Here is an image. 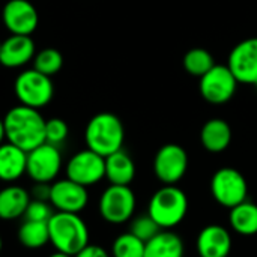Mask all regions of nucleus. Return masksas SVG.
I'll return each mask as SVG.
<instances>
[{
    "mask_svg": "<svg viewBox=\"0 0 257 257\" xmlns=\"http://www.w3.org/2000/svg\"><path fill=\"white\" fill-rule=\"evenodd\" d=\"M45 122L39 110L20 104L12 107L3 117L5 137L24 152H30L45 143Z\"/></svg>",
    "mask_w": 257,
    "mask_h": 257,
    "instance_id": "1",
    "label": "nucleus"
},
{
    "mask_svg": "<svg viewBox=\"0 0 257 257\" xmlns=\"http://www.w3.org/2000/svg\"><path fill=\"white\" fill-rule=\"evenodd\" d=\"M50 244L56 251L75 256L89 245V227L80 214L54 212L48 221Z\"/></svg>",
    "mask_w": 257,
    "mask_h": 257,
    "instance_id": "2",
    "label": "nucleus"
},
{
    "mask_svg": "<svg viewBox=\"0 0 257 257\" xmlns=\"http://www.w3.org/2000/svg\"><path fill=\"white\" fill-rule=\"evenodd\" d=\"M125 140V128L122 120L113 113H98L86 125L84 142L87 149L108 157L122 149Z\"/></svg>",
    "mask_w": 257,
    "mask_h": 257,
    "instance_id": "3",
    "label": "nucleus"
},
{
    "mask_svg": "<svg viewBox=\"0 0 257 257\" xmlns=\"http://www.w3.org/2000/svg\"><path fill=\"white\" fill-rule=\"evenodd\" d=\"M188 212V197L176 185H164L154 193L148 205V214L163 229L179 226Z\"/></svg>",
    "mask_w": 257,
    "mask_h": 257,
    "instance_id": "4",
    "label": "nucleus"
},
{
    "mask_svg": "<svg viewBox=\"0 0 257 257\" xmlns=\"http://www.w3.org/2000/svg\"><path fill=\"white\" fill-rule=\"evenodd\" d=\"M14 92L20 104L39 110L50 104L54 95V87L51 77L36 69H26L15 78Z\"/></svg>",
    "mask_w": 257,
    "mask_h": 257,
    "instance_id": "5",
    "label": "nucleus"
},
{
    "mask_svg": "<svg viewBox=\"0 0 257 257\" xmlns=\"http://www.w3.org/2000/svg\"><path fill=\"white\" fill-rule=\"evenodd\" d=\"M136 205V194L130 185L110 184L99 197L98 211L104 221L110 224H123L133 218Z\"/></svg>",
    "mask_w": 257,
    "mask_h": 257,
    "instance_id": "6",
    "label": "nucleus"
},
{
    "mask_svg": "<svg viewBox=\"0 0 257 257\" xmlns=\"http://www.w3.org/2000/svg\"><path fill=\"white\" fill-rule=\"evenodd\" d=\"M211 194L218 205L232 209L233 206L247 200V179L239 170L233 167H221L212 175Z\"/></svg>",
    "mask_w": 257,
    "mask_h": 257,
    "instance_id": "7",
    "label": "nucleus"
},
{
    "mask_svg": "<svg viewBox=\"0 0 257 257\" xmlns=\"http://www.w3.org/2000/svg\"><path fill=\"white\" fill-rule=\"evenodd\" d=\"M62 170V154L59 146L42 143L27 152L26 175L39 184H53Z\"/></svg>",
    "mask_w": 257,
    "mask_h": 257,
    "instance_id": "8",
    "label": "nucleus"
},
{
    "mask_svg": "<svg viewBox=\"0 0 257 257\" xmlns=\"http://www.w3.org/2000/svg\"><path fill=\"white\" fill-rule=\"evenodd\" d=\"M238 84V80L227 65H214L203 77H200L199 90L205 101L221 105L235 96Z\"/></svg>",
    "mask_w": 257,
    "mask_h": 257,
    "instance_id": "9",
    "label": "nucleus"
},
{
    "mask_svg": "<svg viewBox=\"0 0 257 257\" xmlns=\"http://www.w3.org/2000/svg\"><path fill=\"white\" fill-rule=\"evenodd\" d=\"M188 170V154L176 145L167 143L158 149L154 158L155 178L164 185H176Z\"/></svg>",
    "mask_w": 257,
    "mask_h": 257,
    "instance_id": "10",
    "label": "nucleus"
},
{
    "mask_svg": "<svg viewBox=\"0 0 257 257\" xmlns=\"http://www.w3.org/2000/svg\"><path fill=\"white\" fill-rule=\"evenodd\" d=\"M65 173L68 179L87 188L105 178V158L90 149H83L68 160Z\"/></svg>",
    "mask_w": 257,
    "mask_h": 257,
    "instance_id": "11",
    "label": "nucleus"
},
{
    "mask_svg": "<svg viewBox=\"0 0 257 257\" xmlns=\"http://www.w3.org/2000/svg\"><path fill=\"white\" fill-rule=\"evenodd\" d=\"M50 203L57 212L80 214L89 203L87 188L65 178L56 179L50 190Z\"/></svg>",
    "mask_w": 257,
    "mask_h": 257,
    "instance_id": "12",
    "label": "nucleus"
},
{
    "mask_svg": "<svg viewBox=\"0 0 257 257\" xmlns=\"http://www.w3.org/2000/svg\"><path fill=\"white\" fill-rule=\"evenodd\" d=\"M227 66L242 84H257V38L236 44L227 59Z\"/></svg>",
    "mask_w": 257,
    "mask_h": 257,
    "instance_id": "13",
    "label": "nucleus"
},
{
    "mask_svg": "<svg viewBox=\"0 0 257 257\" xmlns=\"http://www.w3.org/2000/svg\"><path fill=\"white\" fill-rule=\"evenodd\" d=\"M2 18L11 35L30 36L39 23L38 11L29 0H9L3 8Z\"/></svg>",
    "mask_w": 257,
    "mask_h": 257,
    "instance_id": "14",
    "label": "nucleus"
},
{
    "mask_svg": "<svg viewBox=\"0 0 257 257\" xmlns=\"http://www.w3.org/2000/svg\"><path fill=\"white\" fill-rule=\"evenodd\" d=\"M232 245L230 232L220 224L203 227L196 239V248L200 257H229Z\"/></svg>",
    "mask_w": 257,
    "mask_h": 257,
    "instance_id": "15",
    "label": "nucleus"
},
{
    "mask_svg": "<svg viewBox=\"0 0 257 257\" xmlns=\"http://www.w3.org/2000/svg\"><path fill=\"white\" fill-rule=\"evenodd\" d=\"M35 57V42L27 35H11L2 42L0 63L6 68H20Z\"/></svg>",
    "mask_w": 257,
    "mask_h": 257,
    "instance_id": "16",
    "label": "nucleus"
},
{
    "mask_svg": "<svg viewBox=\"0 0 257 257\" xmlns=\"http://www.w3.org/2000/svg\"><path fill=\"white\" fill-rule=\"evenodd\" d=\"M27 152L12 143L0 145V181L12 184L26 175Z\"/></svg>",
    "mask_w": 257,
    "mask_h": 257,
    "instance_id": "17",
    "label": "nucleus"
},
{
    "mask_svg": "<svg viewBox=\"0 0 257 257\" xmlns=\"http://www.w3.org/2000/svg\"><path fill=\"white\" fill-rule=\"evenodd\" d=\"M32 197L20 185H9L0 190V220L11 221L24 217Z\"/></svg>",
    "mask_w": 257,
    "mask_h": 257,
    "instance_id": "18",
    "label": "nucleus"
},
{
    "mask_svg": "<svg viewBox=\"0 0 257 257\" xmlns=\"http://www.w3.org/2000/svg\"><path fill=\"white\" fill-rule=\"evenodd\" d=\"M202 146L211 154L224 152L232 142V128L224 119H209L200 131Z\"/></svg>",
    "mask_w": 257,
    "mask_h": 257,
    "instance_id": "19",
    "label": "nucleus"
},
{
    "mask_svg": "<svg viewBox=\"0 0 257 257\" xmlns=\"http://www.w3.org/2000/svg\"><path fill=\"white\" fill-rule=\"evenodd\" d=\"M136 178V164L123 151L105 157V179L111 185H130Z\"/></svg>",
    "mask_w": 257,
    "mask_h": 257,
    "instance_id": "20",
    "label": "nucleus"
},
{
    "mask_svg": "<svg viewBox=\"0 0 257 257\" xmlns=\"http://www.w3.org/2000/svg\"><path fill=\"white\" fill-rule=\"evenodd\" d=\"M185 245L172 230H160L145 245V257H184Z\"/></svg>",
    "mask_w": 257,
    "mask_h": 257,
    "instance_id": "21",
    "label": "nucleus"
},
{
    "mask_svg": "<svg viewBox=\"0 0 257 257\" xmlns=\"http://www.w3.org/2000/svg\"><path fill=\"white\" fill-rule=\"evenodd\" d=\"M229 224L233 232L242 236L257 235V205L253 202H242L233 206L229 212Z\"/></svg>",
    "mask_w": 257,
    "mask_h": 257,
    "instance_id": "22",
    "label": "nucleus"
},
{
    "mask_svg": "<svg viewBox=\"0 0 257 257\" xmlns=\"http://www.w3.org/2000/svg\"><path fill=\"white\" fill-rule=\"evenodd\" d=\"M18 241L29 250H38L50 242V232L47 221L24 220L18 229Z\"/></svg>",
    "mask_w": 257,
    "mask_h": 257,
    "instance_id": "23",
    "label": "nucleus"
},
{
    "mask_svg": "<svg viewBox=\"0 0 257 257\" xmlns=\"http://www.w3.org/2000/svg\"><path fill=\"white\" fill-rule=\"evenodd\" d=\"M184 68L193 77H203L214 65L212 54L205 48H191L184 56Z\"/></svg>",
    "mask_w": 257,
    "mask_h": 257,
    "instance_id": "24",
    "label": "nucleus"
},
{
    "mask_svg": "<svg viewBox=\"0 0 257 257\" xmlns=\"http://www.w3.org/2000/svg\"><path fill=\"white\" fill-rule=\"evenodd\" d=\"M145 245L131 232L122 233L111 244V257H145Z\"/></svg>",
    "mask_w": 257,
    "mask_h": 257,
    "instance_id": "25",
    "label": "nucleus"
},
{
    "mask_svg": "<svg viewBox=\"0 0 257 257\" xmlns=\"http://www.w3.org/2000/svg\"><path fill=\"white\" fill-rule=\"evenodd\" d=\"M63 66V56L56 48H44L33 57V69L51 77Z\"/></svg>",
    "mask_w": 257,
    "mask_h": 257,
    "instance_id": "26",
    "label": "nucleus"
},
{
    "mask_svg": "<svg viewBox=\"0 0 257 257\" xmlns=\"http://www.w3.org/2000/svg\"><path fill=\"white\" fill-rule=\"evenodd\" d=\"M160 230H163L152 218L149 214L146 215H140L134 220H131L130 224V232L137 236L139 239H142L143 242H148L149 239H152Z\"/></svg>",
    "mask_w": 257,
    "mask_h": 257,
    "instance_id": "27",
    "label": "nucleus"
},
{
    "mask_svg": "<svg viewBox=\"0 0 257 257\" xmlns=\"http://www.w3.org/2000/svg\"><path fill=\"white\" fill-rule=\"evenodd\" d=\"M69 134L68 123L60 117H51L45 122V142L54 146L62 145Z\"/></svg>",
    "mask_w": 257,
    "mask_h": 257,
    "instance_id": "28",
    "label": "nucleus"
},
{
    "mask_svg": "<svg viewBox=\"0 0 257 257\" xmlns=\"http://www.w3.org/2000/svg\"><path fill=\"white\" fill-rule=\"evenodd\" d=\"M54 208L51 206L50 202H44V200H36L32 199L26 214H24V220H32V221H50V218L54 215Z\"/></svg>",
    "mask_w": 257,
    "mask_h": 257,
    "instance_id": "29",
    "label": "nucleus"
},
{
    "mask_svg": "<svg viewBox=\"0 0 257 257\" xmlns=\"http://www.w3.org/2000/svg\"><path fill=\"white\" fill-rule=\"evenodd\" d=\"M74 257H110L105 248L96 244H89L86 245L81 251H78Z\"/></svg>",
    "mask_w": 257,
    "mask_h": 257,
    "instance_id": "30",
    "label": "nucleus"
},
{
    "mask_svg": "<svg viewBox=\"0 0 257 257\" xmlns=\"http://www.w3.org/2000/svg\"><path fill=\"white\" fill-rule=\"evenodd\" d=\"M50 190H51V184H39L35 182L33 188H32V199L36 200H44V202H50Z\"/></svg>",
    "mask_w": 257,
    "mask_h": 257,
    "instance_id": "31",
    "label": "nucleus"
},
{
    "mask_svg": "<svg viewBox=\"0 0 257 257\" xmlns=\"http://www.w3.org/2000/svg\"><path fill=\"white\" fill-rule=\"evenodd\" d=\"M6 137H5V126H3V119H0V145L3 143V140H5Z\"/></svg>",
    "mask_w": 257,
    "mask_h": 257,
    "instance_id": "32",
    "label": "nucleus"
},
{
    "mask_svg": "<svg viewBox=\"0 0 257 257\" xmlns=\"http://www.w3.org/2000/svg\"><path fill=\"white\" fill-rule=\"evenodd\" d=\"M48 257H74V256H69V254H66V253H60V251H54L53 254H50Z\"/></svg>",
    "mask_w": 257,
    "mask_h": 257,
    "instance_id": "33",
    "label": "nucleus"
},
{
    "mask_svg": "<svg viewBox=\"0 0 257 257\" xmlns=\"http://www.w3.org/2000/svg\"><path fill=\"white\" fill-rule=\"evenodd\" d=\"M2 248H3V241H2V236H0V253H2Z\"/></svg>",
    "mask_w": 257,
    "mask_h": 257,
    "instance_id": "34",
    "label": "nucleus"
},
{
    "mask_svg": "<svg viewBox=\"0 0 257 257\" xmlns=\"http://www.w3.org/2000/svg\"><path fill=\"white\" fill-rule=\"evenodd\" d=\"M0 48H2V41H0Z\"/></svg>",
    "mask_w": 257,
    "mask_h": 257,
    "instance_id": "35",
    "label": "nucleus"
}]
</instances>
